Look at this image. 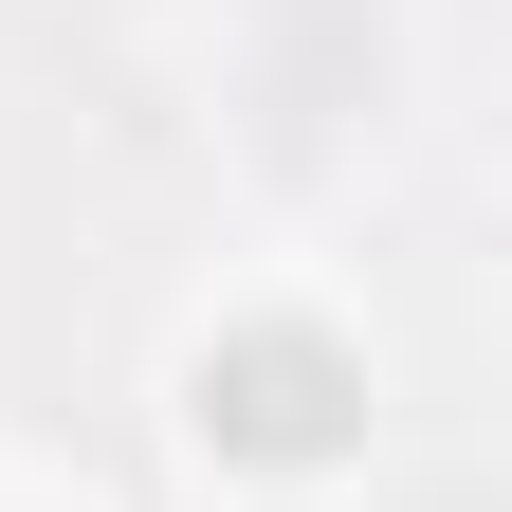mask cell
Instances as JSON below:
<instances>
[{"instance_id": "obj_1", "label": "cell", "mask_w": 512, "mask_h": 512, "mask_svg": "<svg viewBox=\"0 0 512 512\" xmlns=\"http://www.w3.org/2000/svg\"><path fill=\"white\" fill-rule=\"evenodd\" d=\"M348 421H366V366L330 330H238V348H202V439H238V458H330Z\"/></svg>"}]
</instances>
